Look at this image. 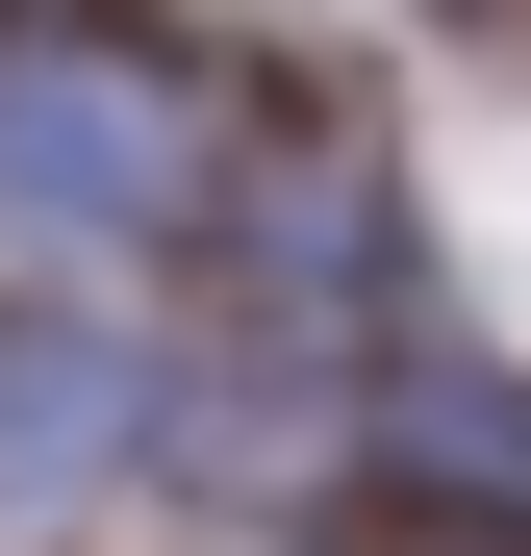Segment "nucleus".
I'll list each match as a JSON object with an SVG mask.
<instances>
[{"label":"nucleus","mask_w":531,"mask_h":556,"mask_svg":"<svg viewBox=\"0 0 531 556\" xmlns=\"http://www.w3.org/2000/svg\"><path fill=\"white\" fill-rule=\"evenodd\" d=\"M177 228V102L127 51H0V253L26 278H102Z\"/></svg>","instance_id":"1"}]
</instances>
